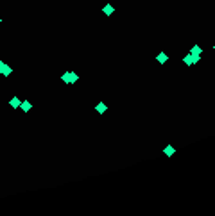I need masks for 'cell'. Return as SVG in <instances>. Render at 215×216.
<instances>
[{
    "label": "cell",
    "mask_w": 215,
    "mask_h": 216,
    "mask_svg": "<svg viewBox=\"0 0 215 216\" xmlns=\"http://www.w3.org/2000/svg\"><path fill=\"white\" fill-rule=\"evenodd\" d=\"M201 61V55H192V54H186L185 57H183V63L186 64V66H192V64H196V63H199Z\"/></svg>",
    "instance_id": "6da1fadb"
},
{
    "label": "cell",
    "mask_w": 215,
    "mask_h": 216,
    "mask_svg": "<svg viewBox=\"0 0 215 216\" xmlns=\"http://www.w3.org/2000/svg\"><path fill=\"white\" fill-rule=\"evenodd\" d=\"M0 73H2L4 77H9V75L13 73V68H11V66H7L6 63H2V61H0Z\"/></svg>",
    "instance_id": "7a4b0ae2"
},
{
    "label": "cell",
    "mask_w": 215,
    "mask_h": 216,
    "mask_svg": "<svg viewBox=\"0 0 215 216\" xmlns=\"http://www.w3.org/2000/svg\"><path fill=\"white\" fill-rule=\"evenodd\" d=\"M156 61H158L160 64H165V63L168 61V54H167V52H160V54L156 55Z\"/></svg>",
    "instance_id": "3957f363"
},
{
    "label": "cell",
    "mask_w": 215,
    "mask_h": 216,
    "mask_svg": "<svg viewBox=\"0 0 215 216\" xmlns=\"http://www.w3.org/2000/svg\"><path fill=\"white\" fill-rule=\"evenodd\" d=\"M102 13H104V14H106V16H111V14H113V13H115V7H113V6H111V4H106V6H104V7H102Z\"/></svg>",
    "instance_id": "277c9868"
},
{
    "label": "cell",
    "mask_w": 215,
    "mask_h": 216,
    "mask_svg": "<svg viewBox=\"0 0 215 216\" xmlns=\"http://www.w3.org/2000/svg\"><path fill=\"white\" fill-rule=\"evenodd\" d=\"M95 111H97V113H99V114H104V113H106V111H108V105H106V104H104V102H99V104H97V105H95Z\"/></svg>",
    "instance_id": "5b68a950"
},
{
    "label": "cell",
    "mask_w": 215,
    "mask_h": 216,
    "mask_svg": "<svg viewBox=\"0 0 215 216\" xmlns=\"http://www.w3.org/2000/svg\"><path fill=\"white\" fill-rule=\"evenodd\" d=\"M20 107H22V111H25V113H29V111H31V107H32V104H31L29 100H24V102H22V104H20Z\"/></svg>",
    "instance_id": "8992f818"
},
{
    "label": "cell",
    "mask_w": 215,
    "mask_h": 216,
    "mask_svg": "<svg viewBox=\"0 0 215 216\" xmlns=\"http://www.w3.org/2000/svg\"><path fill=\"white\" fill-rule=\"evenodd\" d=\"M190 54H192V55H201V54H203V48H201L199 45H194V47L190 48Z\"/></svg>",
    "instance_id": "52a82bcc"
},
{
    "label": "cell",
    "mask_w": 215,
    "mask_h": 216,
    "mask_svg": "<svg viewBox=\"0 0 215 216\" xmlns=\"http://www.w3.org/2000/svg\"><path fill=\"white\" fill-rule=\"evenodd\" d=\"M174 152H176V148L172 146V145H167V146L163 148V154H165V156H172Z\"/></svg>",
    "instance_id": "ba28073f"
},
{
    "label": "cell",
    "mask_w": 215,
    "mask_h": 216,
    "mask_svg": "<svg viewBox=\"0 0 215 216\" xmlns=\"http://www.w3.org/2000/svg\"><path fill=\"white\" fill-rule=\"evenodd\" d=\"M9 104H11V107H14V109H16V107H20L22 100H20L18 97H14V98H11V100H9Z\"/></svg>",
    "instance_id": "9c48e42d"
},
{
    "label": "cell",
    "mask_w": 215,
    "mask_h": 216,
    "mask_svg": "<svg viewBox=\"0 0 215 216\" xmlns=\"http://www.w3.org/2000/svg\"><path fill=\"white\" fill-rule=\"evenodd\" d=\"M61 80H63L64 84H70V72H64V73L61 75Z\"/></svg>",
    "instance_id": "30bf717a"
},
{
    "label": "cell",
    "mask_w": 215,
    "mask_h": 216,
    "mask_svg": "<svg viewBox=\"0 0 215 216\" xmlns=\"http://www.w3.org/2000/svg\"><path fill=\"white\" fill-rule=\"evenodd\" d=\"M77 80H79V75L75 72H70V84H75Z\"/></svg>",
    "instance_id": "8fae6325"
},
{
    "label": "cell",
    "mask_w": 215,
    "mask_h": 216,
    "mask_svg": "<svg viewBox=\"0 0 215 216\" xmlns=\"http://www.w3.org/2000/svg\"><path fill=\"white\" fill-rule=\"evenodd\" d=\"M213 50H215V45H213Z\"/></svg>",
    "instance_id": "7c38bea8"
},
{
    "label": "cell",
    "mask_w": 215,
    "mask_h": 216,
    "mask_svg": "<svg viewBox=\"0 0 215 216\" xmlns=\"http://www.w3.org/2000/svg\"><path fill=\"white\" fill-rule=\"evenodd\" d=\"M0 21H2V20H0Z\"/></svg>",
    "instance_id": "4fadbf2b"
}]
</instances>
